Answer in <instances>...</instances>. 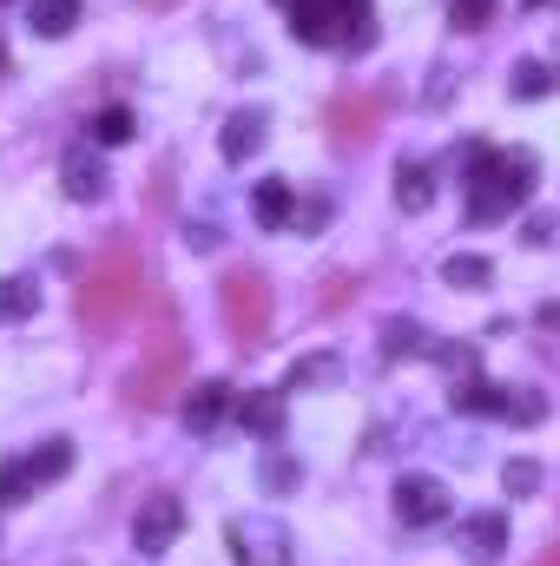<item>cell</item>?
<instances>
[{
    "instance_id": "6da1fadb",
    "label": "cell",
    "mask_w": 560,
    "mask_h": 566,
    "mask_svg": "<svg viewBox=\"0 0 560 566\" xmlns=\"http://www.w3.org/2000/svg\"><path fill=\"white\" fill-rule=\"evenodd\" d=\"M528 198H535V151L468 145V218L475 224H501Z\"/></svg>"
},
{
    "instance_id": "7a4b0ae2",
    "label": "cell",
    "mask_w": 560,
    "mask_h": 566,
    "mask_svg": "<svg viewBox=\"0 0 560 566\" xmlns=\"http://www.w3.org/2000/svg\"><path fill=\"white\" fill-rule=\"evenodd\" d=\"M139 296H145L139 251H133V244H113V251H100V258L86 264L73 310H80L86 329H113V323H126V316L139 310Z\"/></svg>"
},
{
    "instance_id": "3957f363",
    "label": "cell",
    "mask_w": 560,
    "mask_h": 566,
    "mask_svg": "<svg viewBox=\"0 0 560 566\" xmlns=\"http://www.w3.org/2000/svg\"><path fill=\"white\" fill-rule=\"evenodd\" d=\"M185 389V336H178V310L158 303L152 310V343H145L139 369L126 376V409H165Z\"/></svg>"
},
{
    "instance_id": "277c9868",
    "label": "cell",
    "mask_w": 560,
    "mask_h": 566,
    "mask_svg": "<svg viewBox=\"0 0 560 566\" xmlns=\"http://www.w3.org/2000/svg\"><path fill=\"white\" fill-rule=\"evenodd\" d=\"M278 7L290 13V33L303 46H350V53H363L376 40L370 0H278Z\"/></svg>"
},
{
    "instance_id": "5b68a950",
    "label": "cell",
    "mask_w": 560,
    "mask_h": 566,
    "mask_svg": "<svg viewBox=\"0 0 560 566\" xmlns=\"http://www.w3.org/2000/svg\"><path fill=\"white\" fill-rule=\"evenodd\" d=\"M218 316H225L238 349H265L271 343V283H265V271H225Z\"/></svg>"
},
{
    "instance_id": "8992f818",
    "label": "cell",
    "mask_w": 560,
    "mask_h": 566,
    "mask_svg": "<svg viewBox=\"0 0 560 566\" xmlns=\"http://www.w3.org/2000/svg\"><path fill=\"white\" fill-rule=\"evenodd\" d=\"M448 409H462V416H515V422H541L548 416V402L535 396V389H501V382H481V376H468L462 389H448Z\"/></svg>"
},
{
    "instance_id": "52a82bcc",
    "label": "cell",
    "mask_w": 560,
    "mask_h": 566,
    "mask_svg": "<svg viewBox=\"0 0 560 566\" xmlns=\"http://www.w3.org/2000/svg\"><path fill=\"white\" fill-rule=\"evenodd\" d=\"M448 507H455V494L435 474H403L396 481V521L403 527H435V521H448Z\"/></svg>"
},
{
    "instance_id": "ba28073f",
    "label": "cell",
    "mask_w": 560,
    "mask_h": 566,
    "mask_svg": "<svg viewBox=\"0 0 560 566\" xmlns=\"http://www.w3.org/2000/svg\"><path fill=\"white\" fill-rule=\"evenodd\" d=\"M323 126H330L336 145H370V133L383 126V99L376 93H336L330 113H323Z\"/></svg>"
},
{
    "instance_id": "9c48e42d",
    "label": "cell",
    "mask_w": 560,
    "mask_h": 566,
    "mask_svg": "<svg viewBox=\"0 0 560 566\" xmlns=\"http://www.w3.org/2000/svg\"><path fill=\"white\" fill-rule=\"evenodd\" d=\"M178 527H185V507H178V494H152V501L139 507V521H133V547L152 560V554H165V547L178 541Z\"/></svg>"
},
{
    "instance_id": "30bf717a",
    "label": "cell",
    "mask_w": 560,
    "mask_h": 566,
    "mask_svg": "<svg viewBox=\"0 0 560 566\" xmlns=\"http://www.w3.org/2000/svg\"><path fill=\"white\" fill-rule=\"evenodd\" d=\"M231 554L238 566H283V527L278 521H231Z\"/></svg>"
},
{
    "instance_id": "8fae6325",
    "label": "cell",
    "mask_w": 560,
    "mask_h": 566,
    "mask_svg": "<svg viewBox=\"0 0 560 566\" xmlns=\"http://www.w3.org/2000/svg\"><path fill=\"white\" fill-rule=\"evenodd\" d=\"M60 185H66L73 205H100V198H106V165H100L86 145H73V151L60 158Z\"/></svg>"
},
{
    "instance_id": "7c38bea8",
    "label": "cell",
    "mask_w": 560,
    "mask_h": 566,
    "mask_svg": "<svg viewBox=\"0 0 560 566\" xmlns=\"http://www.w3.org/2000/svg\"><path fill=\"white\" fill-rule=\"evenodd\" d=\"M462 541H468V560L475 566H495L501 547H508V514H468L462 521Z\"/></svg>"
},
{
    "instance_id": "4fadbf2b",
    "label": "cell",
    "mask_w": 560,
    "mask_h": 566,
    "mask_svg": "<svg viewBox=\"0 0 560 566\" xmlns=\"http://www.w3.org/2000/svg\"><path fill=\"white\" fill-rule=\"evenodd\" d=\"M258 145H265V113H258V106H251V113H231V119H225V133H218V151H225L231 165H245V158H251Z\"/></svg>"
},
{
    "instance_id": "5bb4252c",
    "label": "cell",
    "mask_w": 560,
    "mask_h": 566,
    "mask_svg": "<svg viewBox=\"0 0 560 566\" xmlns=\"http://www.w3.org/2000/svg\"><path fill=\"white\" fill-rule=\"evenodd\" d=\"M251 211H258V224H265V231H283V224H290V211H297V191H290L283 178H265V185L251 191Z\"/></svg>"
},
{
    "instance_id": "9a60e30c",
    "label": "cell",
    "mask_w": 560,
    "mask_h": 566,
    "mask_svg": "<svg viewBox=\"0 0 560 566\" xmlns=\"http://www.w3.org/2000/svg\"><path fill=\"white\" fill-rule=\"evenodd\" d=\"M225 409H231V382H198V389L185 396V422L191 428H218Z\"/></svg>"
},
{
    "instance_id": "2e32d148",
    "label": "cell",
    "mask_w": 560,
    "mask_h": 566,
    "mask_svg": "<svg viewBox=\"0 0 560 566\" xmlns=\"http://www.w3.org/2000/svg\"><path fill=\"white\" fill-rule=\"evenodd\" d=\"M396 205H403V211H428V205H435L428 165H396Z\"/></svg>"
},
{
    "instance_id": "e0dca14e",
    "label": "cell",
    "mask_w": 560,
    "mask_h": 566,
    "mask_svg": "<svg viewBox=\"0 0 560 566\" xmlns=\"http://www.w3.org/2000/svg\"><path fill=\"white\" fill-rule=\"evenodd\" d=\"M73 20H80V0H33V33H40V40L73 33Z\"/></svg>"
},
{
    "instance_id": "ac0fdd59",
    "label": "cell",
    "mask_w": 560,
    "mask_h": 566,
    "mask_svg": "<svg viewBox=\"0 0 560 566\" xmlns=\"http://www.w3.org/2000/svg\"><path fill=\"white\" fill-rule=\"evenodd\" d=\"M488 277H495V264L475 258V251H455V258L442 264V283H455V290H488Z\"/></svg>"
},
{
    "instance_id": "d6986e66",
    "label": "cell",
    "mask_w": 560,
    "mask_h": 566,
    "mask_svg": "<svg viewBox=\"0 0 560 566\" xmlns=\"http://www.w3.org/2000/svg\"><path fill=\"white\" fill-rule=\"evenodd\" d=\"M238 422L258 428L265 441H278V428H283V402H278V396H245V402H238Z\"/></svg>"
},
{
    "instance_id": "ffe728a7",
    "label": "cell",
    "mask_w": 560,
    "mask_h": 566,
    "mask_svg": "<svg viewBox=\"0 0 560 566\" xmlns=\"http://www.w3.org/2000/svg\"><path fill=\"white\" fill-rule=\"evenodd\" d=\"M422 349H428V329H422V323H409V316H396V323L383 329V356H390V363L422 356Z\"/></svg>"
},
{
    "instance_id": "44dd1931",
    "label": "cell",
    "mask_w": 560,
    "mask_h": 566,
    "mask_svg": "<svg viewBox=\"0 0 560 566\" xmlns=\"http://www.w3.org/2000/svg\"><path fill=\"white\" fill-rule=\"evenodd\" d=\"M33 310H40L33 277H0V323H20V316H33Z\"/></svg>"
},
{
    "instance_id": "7402d4cb",
    "label": "cell",
    "mask_w": 560,
    "mask_h": 566,
    "mask_svg": "<svg viewBox=\"0 0 560 566\" xmlns=\"http://www.w3.org/2000/svg\"><path fill=\"white\" fill-rule=\"evenodd\" d=\"M73 468V448L66 441H46L40 454H27V474H33V488H46V481H60Z\"/></svg>"
},
{
    "instance_id": "603a6c76",
    "label": "cell",
    "mask_w": 560,
    "mask_h": 566,
    "mask_svg": "<svg viewBox=\"0 0 560 566\" xmlns=\"http://www.w3.org/2000/svg\"><path fill=\"white\" fill-rule=\"evenodd\" d=\"M548 93H554V73L541 60H521L515 66V99H548Z\"/></svg>"
},
{
    "instance_id": "cb8c5ba5",
    "label": "cell",
    "mask_w": 560,
    "mask_h": 566,
    "mask_svg": "<svg viewBox=\"0 0 560 566\" xmlns=\"http://www.w3.org/2000/svg\"><path fill=\"white\" fill-rule=\"evenodd\" d=\"M93 139L100 145H126L133 139V113H126V106H106V113L93 119Z\"/></svg>"
},
{
    "instance_id": "d4e9b609",
    "label": "cell",
    "mask_w": 560,
    "mask_h": 566,
    "mask_svg": "<svg viewBox=\"0 0 560 566\" xmlns=\"http://www.w3.org/2000/svg\"><path fill=\"white\" fill-rule=\"evenodd\" d=\"M422 356H435L448 376H475V349H468V343H428Z\"/></svg>"
},
{
    "instance_id": "484cf974",
    "label": "cell",
    "mask_w": 560,
    "mask_h": 566,
    "mask_svg": "<svg viewBox=\"0 0 560 566\" xmlns=\"http://www.w3.org/2000/svg\"><path fill=\"white\" fill-rule=\"evenodd\" d=\"M330 376H336V356H303V363H290L283 389H310V382H330Z\"/></svg>"
},
{
    "instance_id": "4316f807",
    "label": "cell",
    "mask_w": 560,
    "mask_h": 566,
    "mask_svg": "<svg viewBox=\"0 0 560 566\" xmlns=\"http://www.w3.org/2000/svg\"><path fill=\"white\" fill-rule=\"evenodd\" d=\"M27 494H33L27 461H0V507H13V501H27Z\"/></svg>"
},
{
    "instance_id": "83f0119b",
    "label": "cell",
    "mask_w": 560,
    "mask_h": 566,
    "mask_svg": "<svg viewBox=\"0 0 560 566\" xmlns=\"http://www.w3.org/2000/svg\"><path fill=\"white\" fill-rule=\"evenodd\" d=\"M501 488H508V494H535V488H541V461H528V454L508 461V468H501Z\"/></svg>"
},
{
    "instance_id": "f1b7e54d",
    "label": "cell",
    "mask_w": 560,
    "mask_h": 566,
    "mask_svg": "<svg viewBox=\"0 0 560 566\" xmlns=\"http://www.w3.org/2000/svg\"><path fill=\"white\" fill-rule=\"evenodd\" d=\"M258 481H265L271 494H283V488H297V461H290V454H265V468H258Z\"/></svg>"
},
{
    "instance_id": "f546056e",
    "label": "cell",
    "mask_w": 560,
    "mask_h": 566,
    "mask_svg": "<svg viewBox=\"0 0 560 566\" xmlns=\"http://www.w3.org/2000/svg\"><path fill=\"white\" fill-rule=\"evenodd\" d=\"M448 20H455L462 33H475V27H488V20H495V0H455V7H448Z\"/></svg>"
},
{
    "instance_id": "4dcf8cb0",
    "label": "cell",
    "mask_w": 560,
    "mask_h": 566,
    "mask_svg": "<svg viewBox=\"0 0 560 566\" xmlns=\"http://www.w3.org/2000/svg\"><path fill=\"white\" fill-rule=\"evenodd\" d=\"M356 290H363V277H350V271H330V277H323V310H336V303H356Z\"/></svg>"
},
{
    "instance_id": "1f68e13d",
    "label": "cell",
    "mask_w": 560,
    "mask_h": 566,
    "mask_svg": "<svg viewBox=\"0 0 560 566\" xmlns=\"http://www.w3.org/2000/svg\"><path fill=\"white\" fill-rule=\"evenodd\" d=\"M185 238H191V251H211V244H218V231H211V224H191Z\"/></svg>"
},
{
    "instance_id": "d6a6232c",
    "label": "cell",
    "mask_w": 560,
    "mask_h": 566,
    "mask_svg": "<svg viewBox=\"0 0 560 566\" xmlns=\"http://www.w3.org/2000/svg\"><path fill=\"white\" fill-rule=\"evenodd\" d=\"M535 566H560V554H554V547H541V560H535Z\"/></svg>"
},
{
    "instance_id": "836d02e7",
    "label": "cell",
    "mask_w": 560,
    "mask_h": 566,
    "mask_svg": "<svg viewBox=\"0 0 560 566\" xmlns=\"http://www.w3.org/2000/svg\"><path fill=\"white\" fill-rule=\"evenodd\" d=\"M0 66H7V46H0Z\"/></svg>"
}]
</instances>
